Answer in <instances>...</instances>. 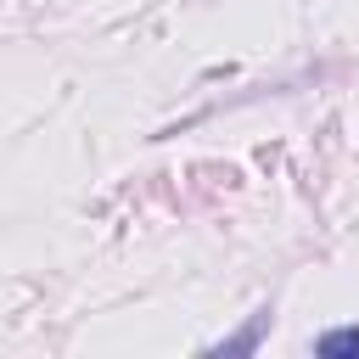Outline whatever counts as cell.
I'll list each match as a JSON object with an SVG mask.
<instances>
[{"instance_id": "obj_1", "label": "cell", "mask_w": 359, "mask_h": 359, "mask_svg": "<svg viewBox=\"0 0 359 359\" xmlns=\"http://www.w3.org/2000/svg\"><path fill=\"white\" fill-rule=\"evenodd\" d=\"M314 353H320V359H359V325H348V331H325V337L314 342Z\"/></svg>"}]
</instances>
